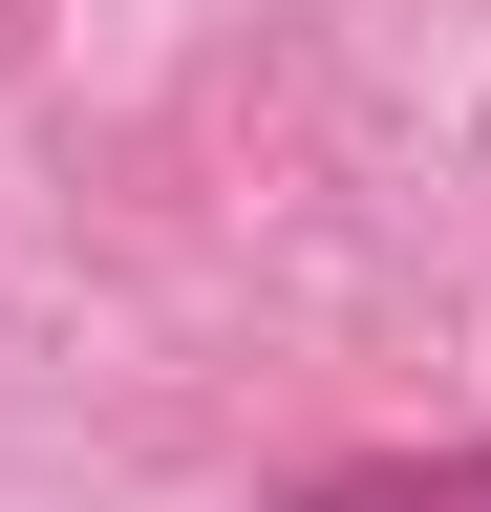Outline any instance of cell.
<instances>
[{"instance_id": "1", "label": "cell", "mask_w": 491, "mask_h": 512, "mask_svg": "<svg viewBox=\"0 0 491 512\" xmlns=\"http://www.w3.org/2000/svg\"><path fill=\"white\" fill-rule=\"evenodd\" d=\"M299 512H491V448H342L299 470Z\"/></svg>"}]
</instances>
